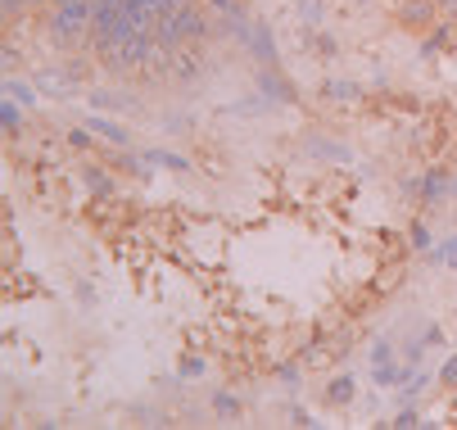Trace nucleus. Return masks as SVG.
<instances>
[{
    "label": "nucleus",
    "mask_w": 457,
    "mask_h": 430,
    "mask_svg": "<svg viewBox=\"0 0 457 430\" xmlns=\"http://www.w3.org/2000/svg\"><path fill=\"white\" fill-rule=\"evenodd\" d=\"M154 45H159V41L150 37V28H141V32H132V37H127V41L113 50V59H118L122 69H141L145 59H150V50H154Z\"/></svg>",
    "instance_id": "obj_2"
},
{
    "label": "nucleus",
    "mask_w": 457,
    "mask_h": 430,
    "mask_svg": "<svg viewBox=\"0 0 457 430\" xmlns=\"http://www.w3.org/2000/svg\"><path fill=\"white\" fill-rule=\"evenodd\" d=\"M10 100H23V104H32V91H23L19 82H10Z\"/></svg>",
    "instance_id": "obj_7"
},
{
    "label": "nucleus",
    "mask_w": 457,
    "mask_h": 430,
    "mask_svg": "<svg viewBox=\"0 0 457 430\" xmlns=\"http://www.w3.org/2000/svg\"><path fill=\"white\" fill-rule=\"evenodd\" d=\"M91 19H96V5H87V0H63V5H54V14H50V32L59 41H78Z\"/></svg>",
    "instance_id": "obj_1"
},
{
    "label": "nucleus",
    "mask_w": 457,
    "mask_h": 430,
    "mask_svg": "<svg viewBox=\"0 0 457 430\" xmlns=\"http://www.w3.org/2000/svg\"><path fill=\"white\" fill-rule=\"evenodd\" d=\"M213 403H218V412H222V417H236V399H231V394H218Z\"/></svg>",
    "instance_id": "obj_6"
},
{
    "label": "nucleus",
    "mask_w": 457,
    "mask_h": 430,
    "mask_svg": "<svg viewBox=\"0 0 457 430\" xmlns=\"http://www.w3.org/2000/svg\"><path fill=\"white\" fill-rule=\"evenodd\" d=\"M444 381H457V358H448V367H444Z\"/></svg>",
    "instance_id": "obj_9"
},
{
    "label": "nucleus",
    "mask_w": 457,
    "mask_h": 430,
    "mask_svg": "<svg viewBox=\"0 0 457 430\" xmlns=\"http://www.w3.org/2000/svg\"><path fill=\"white\" fill-rule=\"evenodd\" d=\"M50 5H63V0H50Z\"/></svg>",
    "instance_id": "obj_10"
},
{
    "label": "nucleus",
    "mask_w": 457,
    "mask_h": 430,
    "mask_svg": "<svg viewBox=\"0 0 457 430\" xmlns=\"http://www.w3.org/2000/svg\"><path fill=\"white\" fill-rule=\"evenodd\" d=\"M213 10H218V14H227V19L236 14V5H231V0H213Z\"/></svg>",
    "instance_id": "obj_8"
},
{
    "label": "nucleus",
    "mask_w": 457,
    "mask_h": 430,
    "mask_svg": "<svg viewBox=\"0 0 457 430\" xmlns=\"http://www.w3.org/2000/svg\"><path fill=\"white\" fill-rule=\"evenodd\" d=\"M0 113H5V128H10V132H19V104L10 100V104H5V109H0Z\"/></svg>",
    "instance_id": "obj_5"
},
{
    "label": "nucleus",
    "mask_w": 457,
    "mask_h": 430,
    "mask_svg": "<svg viewBox=\"0 0 457 430\" xmlns=\"http://www.w3.org/2000/svg\"><path fill=\"white\" fill-rule=\"evenodd\" d=\"M326 394H331V403H345V399L353 394V381H349V376H340V381H331V390H326Z\"/></svg>",
    "instance_id": "obj_4"
},
{
    "label": "nucleus",
    "mask_w": 457,
    "mask_h": 430,
    "mask_svg": "<svg viewBox=\"0 0 457 430\" xmlns=\"http://www.w3.org/2000/svg\"><path fill=\"white\" fill-rule=\"evenodd\" d=\"M421 19H430V0H408L403 23H421Z\"/></svg>",
    "instance_id": "obj_3"
}]
</instances>
